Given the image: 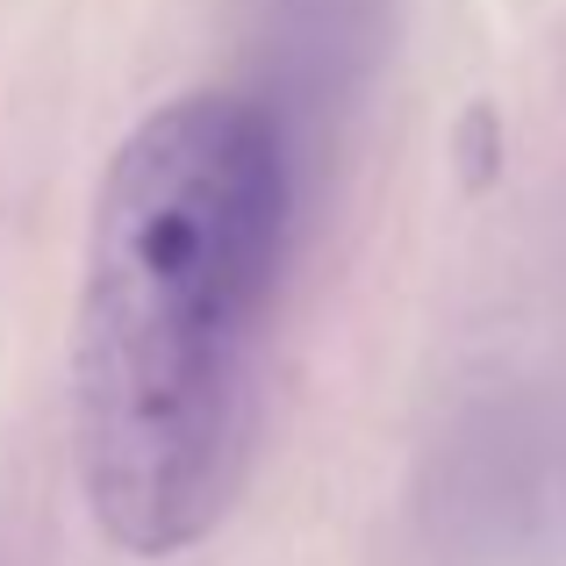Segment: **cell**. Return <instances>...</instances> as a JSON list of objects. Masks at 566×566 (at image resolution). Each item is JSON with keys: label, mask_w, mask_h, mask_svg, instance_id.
<instances>
[{"label": "cell", "mask_w": 566, "mask_h": 566, "mask_svg": "<svg viewBox=\"0 0 566 566\" xmlns=\"http://www.w3.org/2000/svg\"><path fill=\"white\" fill-rule=\"evenodd\" d=\"M280 251L287 144L259 101L180 94L115 144L72 316V467L115 553H193L237 510Z\"/></svg>", "instance_id": "6da1fadb"}]
</instances>
